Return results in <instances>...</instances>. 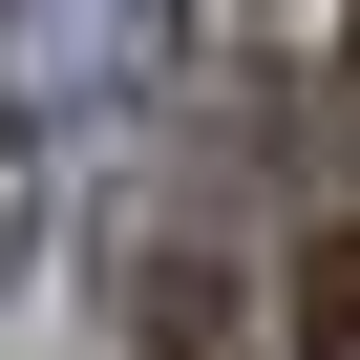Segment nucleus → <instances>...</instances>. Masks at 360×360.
I'll use <instances>...</instances> for the list:
<instances>
[{
	"label": "nucleus",
	"mask_w": 360,
	"mask_h": 360,
	"mask_svg": "<svg viewBox=\"0 0 360 360\" xmlns=\"http://www.w3.org/2000/svg\"><path fill=\"white\" fill-rule=\"evenodd\" d=\"M148 360H233V255H148Z\"/></svg>",
	"instance_id": "nucleus-1"
},
{
	"label": "nucleus",
	"mask_w": 360,
	"mask_h": 360,
	"mask_svg": "<svg viewBox=\"0 0 360 360\" xmlns=\"http://www.w3.org/2000/svg\"><path fill=\"white\" fill-rule=\"evenodd\" d=\"M297 360H360V212L297 255Z\"/></svg>",
	"instance_id": "nucleus-2"
},
{
	"label": "nucleus",
	"mask_w": 360,
	"mask_h": 360,
	"mask_svg": "<svg viewBox=\"0 0 360 360\" xmlns=\"http://www.w3.org/2000/svg\"><path fill=\"white\" fill-rule=\"evenodd\" d=\"M339 106H360V22H339Z\"/></svg>",
	"instance_id": "nucleus-3"
}]
</instances>
